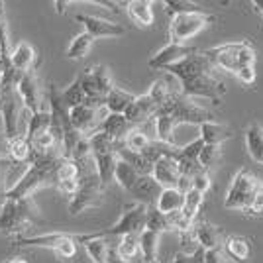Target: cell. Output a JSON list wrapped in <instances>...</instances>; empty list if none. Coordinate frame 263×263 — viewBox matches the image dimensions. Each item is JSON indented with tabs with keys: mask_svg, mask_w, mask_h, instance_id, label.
Listing matches in <instances>:
<instances>
[{
	"mask_svg": "<svg viewBox=\"0 0 263 263\" xmlns=\"http://www.w3.org/2000/svg\"><path fill=\"white\" fill-rule=\"evenodd\" d=\"M216 67L210 63L204 51L189 55L177 65L169 67L167 73L175 77L181 85V92L189 99H209L220 102V99L228 92V87L216 75Z\"/></svg>",
	"mask_w": 263,
	"mask_h": 263,
	"instance_id": "obj_1",
	"label": "cell"
},
{
	"mask_svg": "<svg viewBox=\"0 0 263 263\" xmlns=\"http://www.w3.org/2000/svg\"><path fill=\"white\" fill-rule=\"evenodd\" d=\"M42 218V212L33 198L14 200V198H2L0 206V234H6L10 238L22 236L24 230H28L32 224Z\"/></svg>",
	"mask_w": 263,
	"mask_h": 263,
	"instance_id": "obj_2",
	"label": "cell"
},
{
	"mask_svg": "<svg viewBox=\"0 0 263 263\" xmlns=\"http://www.w3.org/2000/svg\"><path fill=\"white\" fill-rule=\"evenodd\" d=\"M79 181H81V186H79L77 195L69 202L71 216H79L87 210L100 206L104 202V195H106V186L102 185L99 173L95 169V159L81 167V179Z\"/></svg>",
	"mask_w": 263,
	"mask_h": 263,
	"instance_id": "obj_3",
	"label": "cell"
},
{
	"mask_svg": "<svg viewBox=\"0 0 263 263\" xmlns=\"http://www.w3.org/2000/svg\"><path fill=\"white\" fill-rule=\"evenodd\" d=\"M204 53L218 71H226L232 75H236L243 67L255 65V49L248 40L222 44L218 47L206 49Z\"/></svg>",
	"mask_w": 263,
	"mask_h": 263,
	"instance_id": "obj_4",
	"label": "cell"
},
{
	"mask_svg": "<svg viewBox=\"0 0 263 263\" xmlns=\"http://www.w3.org/2000/svg\"><path fill=\"white\" fill-rule=\"evenodd\" d=\"M0 116L6 132L8 140H14L18 136H24V124L28 126V120L32 116V112H28L24 106V100L18 92V88H2V97H0Z\"/></svg>",
	"mask_w": 263,
	"mask_h": 263,
	"instance_id": "obj_5",
	"label": "cell"
},
{
	"mask_svg": "<svg viewBox=\"0 0 263 263\" xmlns=\"http://www.w3.org/2000/svg\"><path fill=\"white\" fill-rule=\"evenodd\" d=\"M157 114H167L179 124H195V126H202L204 122H212L214 116L212 112L206 108H202L200 104H197L193 99L185 97L183 92H175L171 99L165 102L161 108L157 110ZM155 114V116H157Z\"/></svg>",
	"mask_w": 263,
	"mask_h": 263,
	"instance_id": "obj_6",
	"label": "cell"
},
{
	"mask_svg": "<svg viewBox=\"0 0 263 263\" xmlns=\"http://www.w3.org/2000/svg\"><path fill=\"white\" fill-rule=\"evenodd\" d=\"M214 14H209L204 10L186 12V14H177L169 20V42L171 44L186 45L189 40H193L197 33H200L206 26L214 22Z\"/></svg>",
	"mask_w": 263,
	"mask_h": 263,
	"instance_id": "obj_7",
	"label": "cell"
},
{
	"mask_svg": "<svg viewBox=\"0 0 263 263\" xmlns=\"http://www.w3.org/2000/svg\"><path fill=\"white\" fill-rule=\"evenodd\" d=\"M79 81H81V87L87 95V104L97 106V108H104L106 95L116 87L112 81V75H110V69L106 65L88 67L79 75Z\"/></svg>",
	"mask_w": 263,
	"mask_h": 263,
	"instance_id": "obj_8",
	"label": "cell"
},
{
	"mask_svg": "<svg viewBox=\"0 0 263 263\" xmlns=\"http://www.w3.org/2000/svg\"><path fill=\"white\" fill-rule=\"evenodd\" d=\"M261 185V181L253 175L248 169H240L236 177L232 179V185L228 189V195L224 200V209L228 210H248L252 204L253 197L257 193V189Z\"/></svg>",
	"mask_w": 263,
	"mask_h": 263,
	"instance_id": "obj_9",
	"label": "cell"
},
{
	"mask_svg": "<svg viewBox=\"0 0 263 263\" xmlns=\"http://www.w3.org/2000/svg\"><path fill=\"white\" fill-rule=\"evenodd\" d=\"M147 204L143 202H130V204H124L122 214L118 222H114L112 226L100 230V234L104 238H122L126 234H142L145 230V220H147Z\"/></svg>",
	"mask_w": 263,
	"mask_h": 263,
	"instance_id": "obj_10",
	"label": "cell"
},
{
	"mask_svg": "<svg viewBox=\"0 0 263 263\" xmlns=\"http://www.w3.org/2000/svg\"><path fill=\"white\" fill-rule=\"evenodd\" d=\"M108 116V110L106 108H97V106H90V104H81L77 108L69 110V120L71 126L81 134V136H92L102 128V122Z\"/></svg>",
	"mask_w": 263,
	"mask_h": 263,
	"instance_id": "obj_11",
	"label": "cell"
},
{
	"mask_svg": "<svg viewBox=\"0 0 263 263\" xmlns=\"http://www.w3.org/2000/svg\"><path fill=\"white\" fill-rule=\"evenodd\" d=\"M18 92L24 100V106L28 112L37 114L40 110H44L45 102H47V95L44 92V85H42V79L37 69H32L28 73H24L20 83H18Z\"/></svg>",
	"mask_w": 263,
	"mask_h": 263,
	"instance_id": "obj_12",
	"label": "cell"
},
{
	"mask_svg": "<svg viewBox=\"0 0 263 263\" xmlns=\"http://www.w3.org/2000/svg\"><path fill=\"white\" fill-rule=\"evenodd\" d=\"M197 47H191V45H179V44H169L163 45L157 53L147 61V67L152 71H167L169 67L177 65L179 61H183L189 55L197 53Z\"/></svg>",
	"mask_w": 263,
	"mask_h": 263,
	"instance_id": "obj_13",
	"label": "cell"
},
{
	"mask_svg": "<svg viewBox=\"0 0 263 263\" xmlns=\"http://www.w3.org/2000/svg\"><path fill=\"white\" fill-rule=\"evenodd\" d=\"M75 20L85 26V32L92 35L95 40H102V37H122L126 33V28L122 24H116L100 16H92V14H77Z\"/></svg>",
	"mask_w": 263,
	"mask_h": 263,
	"instance_id": "obj_14",
	"label": "cell"
},
{
	"mask_svg": "<svg viewBox=\"0 0 263 263\" xmlns=\"http://www.w3.org/2000/svg\"><path fill=\"white\" fill-rule=\"evenodd\" d=\"M159 106L155 104V100L149 97V92H143L140 97H136V100L132 102V106L126 110V118L132 126H143L147 122H152L157 114Z\"/></svg>",
	"mask_w": 263,
	"mask_h": 263,
	"instance_id": "obj_15",
	"label": "cell"
},
{
	"mask_svg": "<svg viewBox=\"0 0 263 263\" xmlns=\"http://www.w3.org/2000/svg\"><path fill=\"white\" fill-rule=\"evenodd\" d=\"M152 177L161 185V189H177V186H179V181H181V171H179L177 157H171V155L161 157V159L154 165Z\"/></svg>",
	"mask_w": 263,
	"mask_h": 263,
	"instance_id": "obj_16",
	"label": "cell"
},
{
	"mask_svg": "<svg viewBox=\"0 0 263 263\" xmlns=\"http://www.w3.org/2000/svg\"><path fill=\"white\" fill-rule=\"evenodd\" d=\"M10 61H12V67H14L20 75H24V73H28V71L35 69L37 51H35V47H33L30 42H20V44L12 49Z\"/></svg>",
	"mask_w": 263,
	"mask_h": 263,
	"instance_id": "obj_17",
	"label": "cell"
},
{
	"mask_svg": "<svg viewBox=\"0 0 263 263\" xmlns=\"http://www.w3.org/2000/svg\"><path fill=\"white\" fill-rule=\"evenodd\" d=\"M161 185L155 181L152 175H142L140 181L136 183V186L132 189V195L138 198V202H143L147 206H152L157 202V198L161 195Z\"/></svg>",
	"mask_w": 263,
	"mask_h": 263,
	"instance_id": "obj_18",
	"label": "cell"
},
{
	"mask_svg": "<svg viewBox=\"0 0 263 263\" xmlns=\"http://www.w3.org/2000/svg\"><path fill=\"white\" fill-rule=\"evenodd\" d=\"M224 250L234 263H248L252 257V241L243 236L232 234L224 240Z\"/></svg>",
	"mask_w": 263,
	"mask_h": 263,
	"instance_id": "obj_19",
	"label": "cell"
},
{
	"mask_svg": "<svg viewBox=\"0 0 263 263\" xmlns=\"http://www.w3.org/2000/svg\"><path fill=\"white\" fill-rule=\"evenodd\" d=\"M126 10L130 20L138 28H152L154 26V4L147 0H132L126 2Z\"/></svg>",
	"mask_w": 263,
	"mask_h": 263,
	"instance_id": "obj_20",
	"label": "cell"
},
{
	"mask_svg": "<svg viewBox=\"0 0 263 263\" xmlns=\"http://www.w3.org/2000/svg\"><path fill=\"white\" fill-rule=\"evenodd\" d=\"M195 234H197L198 246H200L202 250H216V248L222 246V241L226 240L224 232L220 230L218 226L209 224V222L195 224Z\"/></svg>",
	"mask_w": 263,
	"mask_h": 263,
	"instance_id": "obj_21",
	"label": "cell"
},
{
	"mask_svg": "<svg viewBox=\"0 0 263 263\" xmlns=\"http://www.w3.org/2000/svg\"><path fill=\"white\" fill-rule=\"evenodd\" d=\"M243 140H246V149L248 155L252 157L255 163L263 165V126L259 122H252L246 134H243Z\"/></svg>",
	"mask_w": 263,
	"mask_h": 263,
	"instance_id": "obj_22",
	"label": "cell"
},
{
	"mask_svg": "<svg viewBox=\"0 0 263 263\" xmlns=\"http://www.w3.org/2000/svg\"><path fill=\"white\" fill-rule=\"evenodd\" d=\"M206 145H222L226 140L232 138V128L226 124H220V122H204L200 126V136H198Z\"/></svg>",
	"mask_w": 263,
	"mask_h": 263,
	"instance_id": "obj_23",
	"label": "cell"
},
{
	"mask_svg": "<svg viewBox=\"0 0 263 263\" xmlns=\"http://www.w3.org/2000/svg\"><path fill=\"white\" fill-rule=\"evenodd\" d=\"M134 100H136V95L120 87H114L104 99V108L108 110V114H126V110L130 108Z\"/></svg>",
	"mask_w": 263,
	"mask_h": 263,
	"instance_id": "obj_24",
	"label": "cell"
},
{
	"mask_svg": "<svg viewBox=\"0 0 263 263\" xmlns=\"http://www.w3.org/2000/svg\"><path fill=\"white\" fill-rule=\"evenodd\" d=\"M183 206H185V193H181L179 189H163L155 202V209L163 214L181 212Z\"/></svg>",
	"mask_w": 263,
	"mask_h": 263,
	"instance_id": "obj_25",
	"label": "cell"
},
{
	"mask_svg": "<svg viewBox=\"0 0 263 263\" xmlns=\"http://www.w3.org/2000/svg\"><path fill=\"white\" fill-rule=\"evenodd\" d=\"M134 126H132L128 118L124 116V114H108L104 122H102V128L100 130L106 132L112 140H116V142H124V138L128 136V132L132 130Z\"/></svg>",
	"mask_w": 263,
	"mask_h": 263,
	"instance_id": "obj_26",
	"label": "cell"
},
{
	"mask_svg": "<svg viewBox=\"0 0 263 263\" xmlns=\"http://www.w3.org/2000/svg\"><path fill=\"white\" fill-rule=\"evenodd\" d=\"M88 145H90V152H92V157L97 155H106V154H118L124 142H116L112 140L106 132L99 130L97 134L88 136Z\"/></svg>",
	"mask_w": 263,
	"mask_h": 263,
	"instance_id": "obj_27",
	"label": "cell"
},
{
	"mask_svg": "<svg viewBox=\"0 0 263 263\" xmlns=\"http://www.w3.org/2000/svg\"><path fill=\"white\" fill-rule=\"evenodd\" d=\"M110 250H112V246H110L108 238H104L100 232H95L92 238L85 243V252L88 253L92 263H106Z\"/></svg>",
	"mask_w": 263,
	"mask_h": 263,
	"instance_id": "obj_28",
	"label": "cell"
},
{
	"mask_svg": "<svg viewBox=\"0 0 263 263\" xmlns=\"http://www.w3.org/2000/svg\"><path fill=\"white\" fill-rule=\"evenodd\" d=\"M49 128H51V112H49V108L45 106V108L40 110L37 114H32V116H30L24 136H26L28 142H32L33 138H37L40 134L47 132Z\"/></svg>",
	"mask_w": 263,
	"mask_h": 263,
	"instance_id": "obj_29",
	"label": "cell"
},
{
	"mask_svg": "<svg viewBox=\"0 0 263 263\" xmlns=\"http://www.w3.org/2000/svg\"><path fill=\"white\" fill-rule=\"evenodd\" d=\"M120 161L118 154H106V155H97L95 157V169L99 173L102 185L108 186L112 181H114V175H116V165Z\"/></svg>",
	"mask_w": 263,
	"mask_h": 263,
	"instance_id": "obj_30",
	"label": "cell"
},
{
	"mask_svg": "<svg viewBox=\"0 0 263 263\" xmlns=\"http://www.w3.org/2000/svg\"><path fill=\"white\" fill-rule=\"evenodd\" d=\"M175 128H177V122L171 116H167V114H157L154 118V138L157 142L175 145V140H173Z\"/></svg>",
	"mask_w": 263,
	"mask_h": 263,
	"instance_id": "obj_31",
	"label": "cell"
},
{
	"mask_svg": "<svg viewBox=\"0 0 263 263\" xmlns=\"http://www.w3.org/2000/svg\"><path fill=\"white\" fill-rule=\"evenodd\" d=\"M118 157L124 159V161H128L140 175H152V173H154V163H152L143 154L130 152V149H126V147L122 145L120 149H118Z\"/></svg>",
	"mask_w": 263,
	"mask_h": 263,
	"instance_id": "obj_32",
	"label": "cell"
},
{
	"mask_svg": "<svg viewBox=\"0 0 263 263\" xmlns=\"http://www.w3.org/2000/svg\"><path fill=\"white\" fill-rule=\"evenodd\" d=\"M95 42H97V40H95L92 35H88L87 32L79 33V35H75V37L71 40V44L67 47V57L73 59V61H79V59L87 57Z\"/></svg>",
	"mask_w": 263,
	"mask_h": 263,
	"instance_id": "obj_33",
	"label": "cell"
},
{
	"mask_svg": "<svg viewBox=\"0 0 263 263\" xmlns=\"http://www.w3.org/2000/svg\"><path fill=\"white\" fill-rule=\"evenodd\" d=\"M140 173L132 167L128 161H124V159H120L118 161V165H116V175H114V181L118 183V185L124 189V191H128V193H132V189L136 186V183L140 181Z\"/></svg>",
	"mask_w": 263,
	"mask_h": 263,
	"instance_id": "obj_34",
	"label": "cell"
},
{
	"mask_svg": "<svg viewBox=\"0 0 263 263\" xmlns=\"http://www.w3.org/2000/svg\"><path fill=\"white\" fill-rule=\"evenodd\" d=\"M159 240H161V234H157V232L143 230L142 234H140V252H142L145 263H152L157 259Z\"/></svg>",
	"mask_w": 263,
	"mask_h": 263,
	"instance_id": "obj_35",
	"label": "cell"
},
{
	"mask_svg": "<svg viewBox=\"0 0 263 263\" xmlns=\"http://www.w3.org/2000/svg\"><path fill=\"white\" fill-rule=\"evenodd\" d=\"M152 142H154V138L143 130L142 126H134V128L128 132V136L124 138V147H126V149H130V152H138V154H142L143 149H145Z\"/></svg>",
	"mask_w": 263,
	"mask_h": 263,
	"instance_id": "obj_36",
	"label": "cell"
},
{
	"mask_svg": "<svg viewBox=\"0 0 263 263\" xmlns=\"http://www.w3.org/2000/svg\"><path fill=\"white\" fill-rule=\"evenodd\" d=\"M32 143L26 140V136H18L10 140V152H8V157H10L14 163H30L32 161Z\"/></svg>",
	"mask_w": 263,
	"mask_h": 263,
	"instance_id": "obj_37",
	"label": "cell"
},
{
	"mask_svg": "<svg viewBox=\"0 0 263 263\" xmlns=\"http://www.w3.org/2000/svg\"><path fill=\"white\" fill-rule=\"evenodd\" d=\"M114 248H116V253L126 261H132L134 257H138L142 253L140 252V236L138 234H126V236L118 238Z\"/></svg>",
	"mask_w": 263,
	"mask_h": 263,
	"instance_id": "obj_38",
	"label": "cell"
},
{
	"mask_svg": "<svg viewBox=\"0 0 263 263\" xmlns=\"http://www.w3.org/2000/svg\"><path fill=\"white\" fill-rule=\"evenodd\" d=\"M145 230L157 232V234H163V232H171V224H169V216L159 212L155 209V204H152L147 209V220H145Z\"/></svg>",
	"mask_w": 263,
	"mask_h": 263,
	"instance_id": "obj_39",
	"label": "cell"
},
{
	"mask_svg": "<svg viewBox=\"0 0 263 263\" xmlns=\"http://www.w3.org/2000/svg\"><path fill=\"white\" fill-rule=\"evenodd\" d=\"M61 97H63V102H65L69 108H77V106H81V104L87 102V95H85V90H83V87H81L79 77L75 79L69 87L61 90Z\"/></svg>",
	"mask_w": 263,
	"mask_h": 263,
	"instance_id": "obj_40",
	"label": "cell"
},
{
	"mask_svg": "<svg viewBox=\"0 0 263 263\" xmlns=\"http://www.w3.org/2000/svg\"><path fill=\"white\" fill-rule=\"evenodd\" d=\"M202 202H204V195L198 193L197 189H191L189 193H185V206H183V214L191 222H197V216L200 209H202Z\"/></svg>",
	"mask_w": 263,
	"mask_h": 263,
	"instance_id": "obj_41",
	"label": "cell"
},
{
	"mask_svg": "<svg viewBox=\"0 0 263 263\" xmlns=\"http://www.w3.org/2000/svg\"><path fill=\"white\" fill-rule=\"evenodd\" d=\"M81 179V167L75 159L65 157L59 167H57V183H63V181H79Z\"/></svg>",
	"mask_w": 263,
	"mask_h": 263,
	"instance_id": "obj_42",
	"label": "cell"
},
{
	"mask_svg": "<svg viewBox=\"0 0 263 263\" xmlns=\"http://www.w3.org/2000/svg\"><path fill=\"white\" fill-rule=\"evenodd\" d=\"M220 155H222L220 145H206V143H204L202 152L198 155V163H200V167H202L204 171H209L210 167H214V165L218 163Z\"/></svg>",
	"mask_w": 263,
	"mask_h": 263,
	"instance_id": "obj_43",
	"label": "cell"
},
{
	"mask_svg": "<svg viewBox=\"0 0 263 263\" xmlns=\"http://www.w3.org/2000/svg\"><path fill=\"white\" fill-rule=\"evenodd\" d=\"M200 10V6L195 2H186V0H167L165 2V12L173 18L177 14H186V12H197Z\"/></svg>",
	"mask_w": 263,
	"mask_h": 263,
	"instance_id": "obj_44",
	"label": "cell"
},
{
	"mask_svg": "<svg viewBox=\"0 0 263 263\" xmlns=\"http://www.w3.org/2000/svg\"><path fill=\"white\" fill-rule=\"evenodd\" d=\"M173 263H204V250L200 248L195 253H183L179 252L173 257Z\"/></svg>",
	"mask_w": 263,
	"mask_h": 263,
	"instance_id": "obj_45",
	"label": "cell"
},
{
	"mask_svg": "<svg viewBox=\"0 0 263 263\" xmlns=\"http://www.w3.org/2000/svg\"><path fill=\"white\" fill-rule=\"evenodd\" d=\"M210 186H212V181H210L209 171H200V173L193 179V189H197L198 193H202V195L209 193Z\"/></svg>",
	"mask_w": 263,
	"mask_h": 263,
	"instance_id": "obj_46",
	"label": "cell"
},
{
	"mask_svg": "<svg viewBox=\"0 0 263 263\" xmlns=\"http://www.w3.org/2000/svg\"><path fill=\"white\" fill-rule=\"evenodd\" d=\"M204 263H234L220 248L216 250H204Z\"/></svg>",
	"mask_w": 263,
	"mask_h": 263,
	"instance_id": "obj_47",
	"label": "cell"
},
{
	"mask_svg": "<svg viewBox=\"0 0 263 263\" xmlns=\"http://www.w3.org/2000/svg\"><path fill=\"white\" fill-rule=\"evenodd\" d=\"M246 212L252 214V216L263 214V183L259 185V189H257V193H255V197H253V200H252V204L248 206Z\"/></svg>",
	"mask_w": 263,
	"mask_h": 263,
	"instance_id": "obj_48",
	"label": "cell"
},
{
	"mask_svg": "<svg viewBox=\"0 0 263 263\" xmlns=\"http://www.w3.org/2000/svg\"><path fill=\"white\" fill-rule=\"evenodd\" d=\"M234 77L238 79L241 85L250 87V85H253V83H255L257 75H255V69H253V67H243V69H240V71H238Z\"/></svg>",
	"mask_w": 263,
	"mask_h": 263,
	"instance_id": "obj_49",
	"label": "cell"
},
{
	"mask_svg": "<svg viewBox=\"0 0 263 263\" xmlns=\"http://www.w3.org/2000/svg\"><path fill=\"white\" fill-rule=\"evenodd\" d=\"M79 186H81V181H63V183H57V191L61 193V195H67V197H75L79 191Z\"/></svg>",
	"mask_w": 263,
	"mask_h": 263,
	"instance_id": "obj_50",
	"label": "cell"
},
{
	"mask_svg": "<svg viewBox=\"0 0 263 263\" xmlns=\"http://www.w3.org/2000/svg\"><path fill=\"white\" fill-rule=\"evenodd\" d=\"M8 152H10V140L6 132L0 130V157H8Z\"/></svg>",
	"mask_w": 263,
	"mask_h": 263,
	"instance_id": "obj_51",
	"label": "cell"
},
{
	"mask_svg": "<svg viewBox=\"0 0 263 263\" xmlns=\"http://www.w3.org/2000/svg\"><path fill=\"white\" fill-rule=\"evenodd\" d=\"M106 263H130V261H126V259H122L120 255L116 253V248L112 246V250H110V253H108V259H106Z\"/></svg>",
	"mask_w": 263,
	"mask_h": 263,
	"instance_id": "obj_52",
	"label": "cell"
},
{
	"mask_svg": "<svg viewBox=\"0 0 263 263\" xmlns=\"http://www.w3.org/2000/svg\"><path fill=\"white\" fill-rule=\"evenodd\" d=\"M53 6H55V12L63 16V14H65V8L71 6V2H67V0H57V2H53Z\"/></svg>",
	"mask_w": 263,
	"mask_h": 263,
	"instance_id": "obj_53",
	"label": "cell"
},
{
	"mask_svg": "<svg viewBox=\"0 0 263 263\" xmlns=\"http://www.w3.org/2000/svg\"><path fill=\"white\" fill-rule=\"evenodd\" d=\"M252 6H253V8H255L257 12H261V14H263V0H253Z\"/></svg>",
	"mask_w": 263,
	"mask_h": 263,
	"instance_id": "obj_54",
	"label": "cell"
},
{
	"mask_svg": "<svg viewBox=\"0 0 263 263\" xmlns=\"http://www.w3.org/2000/svg\"><path fill=\"white\" fill-rule=\"evenodd\" d=\"M4 263H28V261L22 259V257H14V259H8V261H4Z\"/></svg>",
	"mask_w": 263,
	"mask_h": 263,
	"instance_id": "obj_55",
	"label": "cell"
},
{
	"mask_svg": "<svg viewBox=\"0 0 263 263\" xmlns=\"http://www.w3.org/2000/svg\"><path fill=\"white\" fill-rule=\"evenodd\" d=\"M0 97H2V83H0Z\"/></svg>",
	"mask_w": 263,
	"mask_h": 263,
	"instance_id": "obj_56",
	"label": "cell"
},
{
	"mask_svg": "<svg viewBox=\"0 0 263 263\" xmlns=\"http://www.w3.org/2000/svg\"><path fill=\"white\" fill-rule=\"evenodd\" d=\"M152 263H159V261H157V259H155V261H152Z\"/></svg>",
	"mask_w": 263,
	"mask_h": 263,
	"instance_id": "obj_57",
	"label": "cell"
},
{
	"mask_svg": "<svg viewBox=\"0 0 263 263\" xmlns=\"http://www.w3.org/2000/svg\"><path fill=\"white\" fill-rule=\"evenodd\" d=\"M0 206H2V202H0Z\"/></svg>",
	"mask_w": 263,
	"mask_h": 263,
	"instance_id": "obj_58",
	"label": "cell"
}]
</instances>
